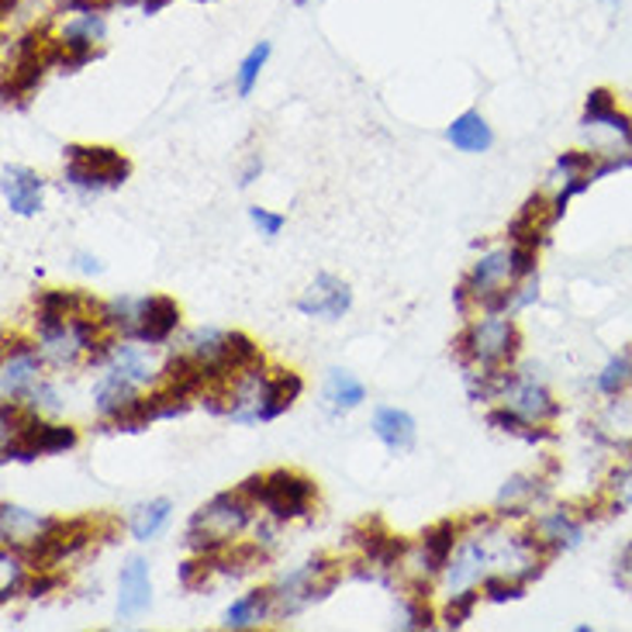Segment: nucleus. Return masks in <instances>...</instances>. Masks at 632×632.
I'll return each mask as SVG.
<instances>
[{
    "label": "nucleus",
    "mask_w": 632,
    "mask_h": 632,
    "mask_svg": "<svg viewBox=\"0 0 632 632\" xmlns=\"http://www.w3.org/2000/svg\"><path fill=\"white\" fill-rule=\"evenodd\" d=\"M256 505L243 491H222L208 505H201L187 522V546L197 557H219L225 546L252 522Z\"/></svg>",
    "instance_id": "f257e3e1"
},
{
    "label": "nucleus",
    "mask_w": 632,
    "mask_h": 632,
    "mask_svg": "<svg viewBox=\"0 0 632 632\" xmlns=\"http://www.w3.org/2000/svg\"><path fill=\"white\" fill-rule=\"evenodd\" d=\"M239 491L256 508L263 505L276 522L305 519L314 505V498H319L314 481L298 470H287V467H276L270 473H252V478H246L239 484Z\"/></svg>",
    "instance_id": "f03ea898"
},
{
    "label": "nucleus",
    "mask_w": 632,
    "mask_h": 632,
    "mask_svg": "<svg viewBox=\"0 0 632 632\" xmlns=\"http://www.w3.org/2000/svg\"><path fill=\"white\" fill-rule=\"evenodd\" d=\"M519 346H522L519 325L508 314H487V319L470 322L457 335L453 352H457L467 370H495L511 367V360L519 357Z\"/></svg>",
    "instance_id": "7ed1b4c3"
},
{
    "label": "nucleus",
    "mask_w": 632,
    "mask_h": 632,
    "mask_svg": "<svg viewBox=\"0 0 632 632\" xmlns=\"http://www.w3.org/2000/svg\"><path fill=\"white\" fill-rule=\"evenodd\" d=\"M66 160V184L87 194L125 184L132 173V163L111 146H70Z\"/></svg>",
    "instance_id": "20e7f679"
},
{
    "label": "nucleus",
    "mask_w": 632,
    "mask_h": 632,
    "mask_svg": "<svg viewBox=\"0 0 632 632\" xmlns=\"http://www.w3.org/2000/svg\"><path fill=\"white\" fill-rule=\"evenodd\" d=\"M343 578V567L332 563L329 557H314L308 560L305 567H298L294 574H287L281 584L273 587V598H276V611H284V616H290V611H298L311 602H322L329 598L335 584H339Z\"/></svg>",
    "instance_id": "39448f33"
},
{
    "label": "nucleus",
    "mask_w": 632,
    "mask_h": 632,
    "mask_svg": "<svg viewBox=\"0 0 632 632\" xmlns=\"http://www.w3.org/2000/svg\"><path fill=\"white\" fill-rule=\"evenodd\" d=\"M463 529H467V522H453V519L429 525L422 532L419 549H414V578L443 574L446 563L453 560V553H457L460 540H463Z\"/></svg>",
    "instance_id": "423d86ee"
},
{
    "label": "nucleus",
    "mask_w": 632,
    "mask_h": 632,
    "mask_svg": "<svg viewBox=\"0 0 632 632\" xmlns=\"http://www.w3.org/2000/svg\"><path fill=\"white\" fill-rule=\"evenodd\" d=\"M42 349L25 343L22 335L4 339V401H17L35 387L38 370H42Z\"/></svg>",
    "instance_id": "0eeeda50"
},
{
    "label": "nucleus",
    "mask_w": 632,
    "mask_h": 632,
    "mask_svg": "<svg viewBox=\"0 0 632 632\" xmlns=\"http://www.w3.org/2000/svg\"><path fill=\"white\" fill-rule=\"evenodd\" d=\"M181 325V305L166 294H152V298H138V311H135V329L132 339L142 346H160L166 343L170 335Z\"/></svg>",
    "instance_id": "6e6552de"
},
{
    "label": "nucleus",
    "mask_w": 632,
    "mask_h": 632,
    "mask_svg": "<svg viewBox=\"0 0 632 632\" xmlns=\"http://www.w3.org/2000/svg\"><path fill=\"white\" fill-rule=\"evenodd\" d=\"M352 305V290L346 281L332 273H319L311 281V287L298 298V311L308 319H325V322H339Z\"/></svg>",
    "instance_id": "1a4fd4ad"
},
{
    "label": "nucleus",
    "mask_w": 632,
    "mask_h": 632,
    "mask_svg": "<svg viewBox=\"0 0 632 632\" xmlns=\"http://www.w3.org/2000/svg\"><path fill=\"white\" fill-rule=\"evenodd\" d=\"M511 411H519L525 422H532V425H543V422H549V419H557L560 414V405L553 401V394L532 377V373H519L516 377V384L508 387V394L501 398Z\"/></svg>",
    "instance_id": "9d476101"
},
{
    "label": "nucleus",
    "mask_w": 632,
    "mask_h": 632,
    "mask_svg": "<svg viewBox=\"0 0 632 632\" xmlns=\"http://www.w3.org/2000/svg\"><path fill=\"white\" fill-rule=\"evenodd\" d=\"M152 605V581H149V563L142 557H132L122 567V581H117V619L132 622Z\"/></svg>",
    "instance_id": "9b49d317"
},
{
    "label": "nucleus",
    "mask_w": 632,
    "mask_h": 632,
    "mask_svg": "<svg viewBox=\"0 0 632 632\" xmlns=\"http://www.w3.org/2000/svg\"><path fill=\"white\" fill-rule=\"evenodd\" d=\"M553 222H557L553 201H549L546 194H536V197H529L525 208L516 214V222L508 225V235H511V243L540 249L546 243V232L553 228Z\"/></svg>",
    "instance_id": "f8f14e48"
},
{
    "label": "nucleus",
    "mask_w": 632,
    "mask_h": 632,
    "mask_svg": "<svg viewBox=\"0 0 632 632\" xmlns=\"http://www.w3.org/2000/svg\"><path fill=\"white\" fill-rule=\"evenodd\" d=\"M4 201L14 214L32 219L42 211V176L28 166H4Z\"/></svg>",
    "instance_id": "ddd939ff"
},
{
    "label": "nucleus",
    "mask_w": 632,
    "mask_h": 632,
    "mask_svg": "<svg viewBox=\"0 0 632 632\" xmlns=\"http://www.w3.org/2000/svg\"><path fill=\"white\" fill-rule=\"evenodd\" d=\"M463 284L470 287V294L478 301L487 298V294L508 287V284H516V276H511V256H508V249H491V252H484L481 260L473 263V270L467 273Z\"/></svg>",
    "instance_id": "4468645a"
},
{
    "label": "nucleus",
    "mask_w": 632,
    "mask_h": 632,
    "mask_svg": "<svg viewBox=\"0 0 632 632\" xmlns=\"http://www.w3.org/2000/svg\"><path fill=\"white\" fill-rule=\"evenodd\" d=\"M532 532H536V540L543 543V549L549 553H560V549H574L584 536V519H578L570 508H557L549 511V516H543L536 525H532Z\"/></svg>",
    "instance_id": "2eb2a0df"
},
{
    "label": "nucleus",
    "mask_w": 632,
    "mask_h": 632,
    "mask_svg": "<svg viewBox=\"0 0 632 632\" xmlns=\"http://www.w3.org/2000/svg\"><path fill=\"white\" fill-rule=\"evenodd\" d=\"M373 436H377L391 453H408L414 449V439H419V425L405 411L394 405H381L373 411Z\"/></svg>",
    "instance_id": "dca6fc26"
},
{
    "label": "nucleus",
    "mask_w": 632,
    "mask_h": 632,
    "mask_svg": "<svg viewBox=\"0 0 632 632\" xmlns=\"http://www.w3.org/2000/svg\"><path fill=\"white\" fill-rule=\"evenodd\" d=\"M49 525H52V519L35 516V511H28V508H17V505L0 508V536H4V543L11 549L35 543Z\"/></svg>",
    "instance_id": "f3484780"
},
{
    "label": "nucleus",
    "mask_w": 632,
    "mask_h": 632,
    "mask_svg": "<svg viewBox=\"0 0 632 632\" xmlns=\"http://www.w3.org/2000/svg\"><path fill=\"white\" fill-rule=\"evenodd\" d=\"M276 608V598H273V587H256L249 595H243L239 602H232L228 611H225V629H252L260 625L263 619L273 616Z\"/></svg>",
    "instance_id": "a211bd4d"
},
{
    "label": "nucleus",
    "mask_w": 632,
    "mask_h": 632,
    "mask_svg": "<svg viewBox=\"0 0 632 632\" xmlns=\"http://www.w3.org/2000/svg\"><path fill=\"white\" fill-rule=\"evenodd\" d=\"M446 138L453 142V149L460 152H487L495 146V132L481 117V111H463L457 122L446 128Z\"/></svg>",
    "instance_id": "6ab92c4d"
},
{
    "label": "nucleus",
    "mask_w": 632,
    "mask_h": 632,
    "mask_svg": "<svg viewBox=\"0 0 632 632\" xmlns=\"http://www.w3.org/2000/svg\"><path fill=\"white\" fill-rule=\"evenodd\" d=\"M305 381L301 373L294 370H270V384H267V405H263V422L281 419L284 411L294 408V401L301 398Z\"/></svg>",
    "instance_id": "aec40b11"
},
{
    "label": "nucleus",
    "mask_w": 632,
    "mask_h": 632,
    "mask_svg": "<svg viewBox=\"0 0 632 632\" xmlns=\"http://www.w3.org/2000/svg\"><path fill=\"white\" fill-rule=\"evenodd\" d=\"M325 408L332 411V414H346V411H352V408H360L363 401H367V387L352 377V373H346V370H329V377H325Z\"/></svg>",
    "instance_id": "412c9836"
},
{
    "label": "nucleus",
    "mask_w": 632,
    "mask_h": 632,
    "mask_svg": "<svg viewBox=\"0 0 632 632\" xmlns=\"http://www.w3.org/2000/svg\"><path fill=\"white\" fill-rule=\"evenodd\" d=\"M104 38V14L101 11H87L76 14L59 32V42L66 49H97V42Z\"/></svg>",
    "instance_id": "4be33fe9"
},
{
    "label": "nucleus",
    "mask_w": 632,
    "mask_h": 632,
    "mask_svg": "<svg viewBox=\"0 0 632 632\" xmlns=\"http://www.w3.org/2000/svg\"><path fill=\"white\" fill-rule=\"evenodd\" d=\"M170 511H173V505L166 498H156V501L138 505L132 511V519H128V532L135 536V543H149V540L160 536L163 525L170 522Z\"/></svg>",
    "instance_id": "5701e85b"
},
{
    "label": "nucleus",
    "mask_w": 632,
    "mask_h": 632,
    "mask_svg": "<svg viewBox=\"0 0 632 632\" xmlns=\"http://www.w3.org/2000/svg\"><path fill=\"white\" fill-rule=\"evenodd\" d=\"M108 370H114V373H122L125 381H132V384H138V387H146L156 373H152V360H149V352L142 349V346H114V352H111V363H108Z\"/></svg>",
    "instance_id": "b1692460"
},
{
    "label": "nucleus",
    "mask_w": 632,
    "mask_h": 632,
    "mask_svg": "<svg viewBox=\"0 0 632 632\" xmlns=\"http://www.w3.org/2000/svg\"><path fill=\"white\" fill-rule=\"evenodd\" d=\"M540 484H543L540 478H511V481L501 487V495H498L501 516H511V519L525 516L529 505L543 495V487H540Z\"/></svg>",
    "instance_id": "393cba45"
},
{
    "label": "nucleus",
    "mask_w": 632,
    "mask_h": 632,
    "mask_svg": "<svg viewBox=\"0 0 632 632\" xmlns=\"http://www.w3.org/2000/svg\"><path fill=\"white\" fill-rule=\"evenodd\" d=\"M270 52H273L270 42H260V46H252V49H249V55L243 59L239 73H235V90H239V97H249V94H252V87H256V80H260V73H263V66H267Z\"/></svg>",
    "instance_id": "a878e982"
},
{
    "label": "nucleus",
    "mask_w": 632,
    "mask_h": 632,
    "mask_svg": "<svg viewBox=\"0 0 632 632\" xmlns=\"http://www.w3.org/2000/svg\"><path fill=\"white\" fill-rule=\"evenodd\" d=\"M632 384V357H616L608 360L605 370L598 373V391L608 398H619V394Z\"/></svg>",
    "instance_id": "bb28decb"
},
{
    "label": "nucleus",
    "mask_w": 632,
    "mask_h": 632,
    "mask_svg": "<svg viewBox=\"0 0 632 632\" xmlns=\"http://www.w3.org/2000/svg\"><path fill=\"white\" fill-rule=\"evenodd\" d=\"M478 598H481V591H478V587H460L457 595H453V598L446 602V608H443V622H446L449 629L467 625L470 616H473V608H478Z\"/></svg>",
    "instance_id": "cd10ccee"
},
{
    "label": "nucleus",
    "mask_w": 632,
    "mask_h": 632,
    "mask_svg": "<svg viewBox=\"0 0 632 632\" xmlns=\"http://www.w3.org/2000/svg\"><path fill=\"white\" fill-rule=\"evenodd\" d=\"M481 595L491 598V602H516V598L525 595V581L516 578V574L511 578L508 574H487L481 581Z\"/></svg>",
    "instance_id": "c85d7f7f"
},
{
    "label": "nucleus",
    "mask_w": 632,
    "mask_h": 632,
    "mask_svg": "<svg viewBox=\"0 0 632 632\" xmlns=\"http://www.w3.org/2000/svg\"><path fill=\"white\" fill-rule=\"evenodd\" d=\"M432 625H436V611L429 608V598H411L408 595L401 629H432Z\"/></svg>",
    "instance_id": "c756f323"
},
{
    "label": "nucleus",
    "mask_w": 632,
    "mask_h": 632,
    "mask_svg": "<svg viewBox=\"0 0 632 632\" xmlns=\"http://www.w3.org/2000/svg\"><path fill=\"white\" fill-rule=\"evenodd\" d=\"M211 570H219V567H214V557H197V553H194V560H187V563L181 567V584H184L187 591L201 587V584L208 581Z\"/></svg>",
    "instance_id": "7c9ffc66"
},
{
    "label": "nucleus",
    "mask_w": 632,
    "mask_h": 632,
    "mask_svg": "<svg viewBox=\"0 0 632 632\" xmlns=\"http://www.w3.org/2000/svg\"><path fill=\"white\" fill-rule=\"evenodd\" d=\"M508 256H511V276H516V284H519V281H525V276L536 273V256H540V249L511 243Z\"/></svg>",
    "instance_id": "2f4dec72"
},
{
    "label": "nucleus",
    "mask_w": 632,
    "mask_h": 632,
    "mask_svg": "<svg viewBox=\"0 0 632 632\" xmlns=\"http://www.w3.org/2000/svg\"><path fill=\"white\" fill-rule=\"evenodd\" d=\"M249 222H252L256 228H260L263 239H276V235H281V232H284V225H287L284 214L267 211V208H260V205L249 208Z\"/></svg>",
    "instance_id": "473e14b6"
},
{
    "label": "nucleus",
    "mask_w": 632,
    "mask_h": 632,
    "mask_svg": "<svg viewBox=\"0 0 632 632\" xmlns=\"http://www.w3.org/2000/svg\"><path fill=\"white\" fill-rule=\"evenodd\" d=\"M608 491H611V508L622 511L625 505H632V467L619 470L616 478H611Z\"/></svg>",
    "instance_id": "72a5a7b5"
},
{
    "label": "nucleus",
    "mask_w": 632,
    "mask_h": 632,
    "mask_svg": "<svg viewBox=\"0 0 632 632\" xmlns=\"http://www.w3.org/2000/svg\"><path fill=\"white\" fill-rule=\"evenodd\" d=\"M28 405L35 408V411H59L63 408V401H59V394H55V387H49V384H35L28 394Z\"/></svg>",
    "instance_id": "f704fd0d"
},
{
    "label": "nucleus",
    "mask_w": 632,
    "mask_h": 632,
    "mask_svg": "<svg viewBox=\"0 0 632 632\" xmlns=\"http://www.w3.org/2000/svg\"><path fill=\"white\" fill-rule=\"evenodd\" d=\"M616 581H619L625 591H632V543L622 549V557L616 560Z\"/></svg>",
    "instance_id": "c9c22d12"
},
{
    "label": "nucleus",
    "mask_w": 632,
    "mask_h": 632,
    "mask_svg": "<svg viewBox=\"0 0 632 632\" xmlns=\"http://www.w3.org/2000/svg\"><path fill=\"white\" fill-rule=\"evenodd\" d=\"M260 170H263V163H260V156H252L249 160V166H246V173H243V187H249L256 176H260Z\"/></svg>",
    "instance_id": "e433bc0d"
},
{
    "label": "nucleus",
    "mask_w": 632,
    "mask_h": 632,
    "mask_svg": "<svg viewBox=\"0 0 632 632\" xmlns=\"http://www.w3.org/2000/svg\"><path fill=\"white\" fill-rule=\"evenodd\" d=\"M76 260H80V270H87V273H101V263H97L94 256H84V252H80Z\"/></svg>",
    "instance_id": "4c0bfd02"
},
{
    "label": "nucleus",
    "mask_w": 632,
    "mask_h": 632,
    "mask_svg": "<svg viewBox=\"0 0 632 632\" xmlns=\"http://www.w3.org/2000/svg\"><path fill=\"white\" fill-rule=\"evenodd\" d=\"M170 4V0H142V8L149 11V14H156V11H163Z\"/></svg>",
    "instance_id": "58836bf2"
},
{
    "label": "nucleus",
    "mask_w": 632,
    "mask_h": 632,
    "mask_svg": "<svg viewBox=\"0 0 632 632\" xmlns=\"http://www.w3.org/2000/svg\"><path fill=\"white\" fill-rule=\"evenodd\" d=\"M602 4H608V8H619V0H602Z\"/></svg>",
    "instance_id": "ea45409f"
},
{
    "label": "nucleus",
    "mask_w": 632,
    "mask_h": 632,
    "mask_svg": "<svg viewBox=\"0 0 632 632\" xmlns=\"http://www.w3.org/2000/svg\"><path fill=\"white\" fill-rule=\"evenodd\" d=\"M298 4H308V0H298Z\"/></svg>",
    "instance_id": "a19ab883"
}]
</instances>
